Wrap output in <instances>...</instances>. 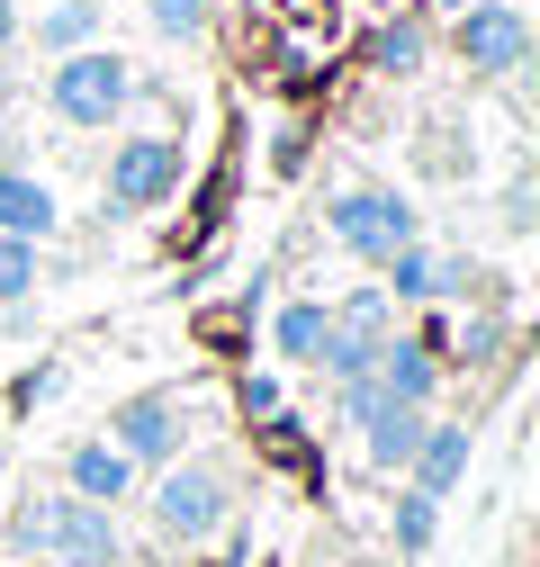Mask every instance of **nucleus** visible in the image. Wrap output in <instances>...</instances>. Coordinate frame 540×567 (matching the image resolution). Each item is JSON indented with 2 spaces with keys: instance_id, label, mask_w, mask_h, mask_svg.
I'll return each mask as SVG.
<instances>
[{
  "instance_id": "nucleus-3",
  "label": "nucleus",
  "mask_w": 540,
  "mask_h": 567,
  "mask_svg": "<svg viewBox=\"0 0 540 567\" xmlns=\"http://www.w3.org/2000/svg\"><path fill=\"white\" fill-rule=\"evenodd\" d=\"M145 514H154V540H172V549L217 540V532L235 523V468H226V460H198V451H180L172 468H154Z\"/></svg>"
},
{
  "instance_id": "nucleus-14",
  "label": "nucleus",
  "mask_w": 540,
  "mask_h": 567,
  "mask_svg": "<svg viewBox=\"0 0 540 567\" xmlns=\"http://www.w3.org/2000/svg\"><path fill=\"white\" fill-rule=\"evenodd\" d=\"M424 54H433V19L424 10H387L370 28V73H387V82H415Z\"/></svg>"
},
{
  "instance_id": "nucleus-11",
  "label": "nucleus",
  "mask_w": 540,
  "mask_h": 567,
  "mask_svg": "<svg viewBox=\"0 0 540 567\" xmlns=\"http://www.w3.org/2000/svg\"><path fill=\"white\" fill-rule=\"evenodd\" d=\"M468 451H478V433H468L459 414H433V423H424V442H415V460H405V486H424L433 505H450L459 477H468Z\"/></svg>"
},
{
  "instance_id": "nucleus-23",
  "label": "nucleus",
  "mask_w": 540,
  "mask_h": 567,
  "mask_svg": "<svg viewBox=\"0 0 540 567\" xmlns=\"http://www.w3.org/2000/svg\"><path fill=\"white\" fill-rule=\"evenodd\" d=\"M54 388H63V370H54V361H37V370L19 379V414H37V405H45Z\"/></svg>"
},
{
  "instance_id": "nucleus-10",
  "label": "nucleus",
  "mask_w": 540,
  "mask_h": 567,
  "mask_svg": "<svg viewBox=\"0 0 540 567\" xmlns=\"http://www.w3.org/2000/svg\"><path fill=\"white\" fill-rule=\"evenodd\" d=\"M135 486H145V468H135L108 433H91V442H73V451H63V495H82V505H126V495Z\"/></svg>"
},
{
  "instance_id": "nucleus-9",
  "label": "nucleus",
  "mask_w": 540,
  "mask_h": 567,
  "mask_svg": "<svg viewBox=\"0 0 540 567\" xmlns=\"http://www.w3.org/2000/svg\"><path fill=\"white\" fill-rule=\"evenodd\" d=\"M442 379H450V361H442L433 333H387L378 361H370V388L387 405H442Z\"/></svg>"
},
{
  "instance_id": "nucleus-25",
  "label": "nucleus",
  "mask_w": 540,
  "mask_h": 567,
  "mask_svg": "<svg viewBox=\"0 0 540 567\" xmlns=\"http://www.w3.org/2000/svg\"><path fill=\"white\" fill-rule=\"evenodd\" d=\"M0 163H19V135H10V91H0Z\"/></svg>"
},
{
  "instance_id": "nucleus-15",
  "label": "nucleus",
  "mask_w": 540,
  "mask_h": 567,
  "mask_svg": "<svg viewBox=\"0 0 540 567\" xmlns=\"http://www.w3.org/2000/svg\"><path fill=\"white\" fill-rule=\"evenodd\" d=\"M324 342H333V307H324V298H289V307H270V351H280L289 370H315V361H324Z\"/></svg>"
},
{
  "instance_id": "nucleus-5",
  "label": "nucleus",
  "mask_w": 540,
  "mask_h": 567,
  "mask_svg": "<svg viewBox=\"0 0 540 567\" xmlns=\"http://www.w3.org/2000/svg\"><path fill=\"white\" fill-rule=\"evenodd\" d=\"M180 135H117L108 145V172H100V217H154V207L180 198Z\"/></svg>"
},
{
  "instance_id": "nucleus-1",
  "label": "nucleus",
  "mask_w": 540,
  "mask_h": 567,
  "mask_svg": "<svg viewBox=\"0 0 540 567\" xmlns=\"http://www.w3.org/2000/svg\"><path fill=\"white\" fill-rule=\"evenodd\" d=\"M10 549H37V558H54V567H117V558H126V532H117L108 505H82V495L45 486V495H19Z\"/></svg>"
},
{
  "instance_id": "nucleus-13",
  "label": "nucleus",
  "mask_w": 540,
  "mask_h": 567,
  "mask_svg": "<svg viewBox=\"0 0 540 567\" xmlns=\"http://www.w3.org/2000/svg\"><path fill=\"white\" fill-rule=\"evenodd\" d=\"M424 423H433V405H370L352 433H361V451H370V468L378 477H405V460H415V442H424Z\"/></svg>"
},
{
  "instance_id": "nucleus-24",
  "label": "nucleus",
  "mask_w": 540,
  "mask_h": 567,
  "mask_svg": "<svg viewBox=\"0 0 540 567\" xmlns=\"http://www.w3.org/2000/svg\"><path fill=\"white\" fill-rule=\"evenodd\" d=\"M28 45V19H19V0H0V63H10Z\"/></svg>"
},
{
  "instance_id": "nucleus-20",
  "label": "nucleus",
  "mask_w": 540,
  "mask_h": 567,
  "mask_svg": "<svg viewBox=\"0 0 540 567\" xmlns=\"http://www.w3.org/2000/svg\"><path fill=\"white\" fill-rule=\"evenodd\" d=\"M505 351H513V324H505V316H468V333L442 351V361H459V370H496Z\"/></svg>"
},
{
  "instance_id": "nucleus-22",
  "label": "nucleus",
  "mask_w": 540,
  "mask_h": 567,
  "mask_svg": "<svg viewBox=\"0 0 540 567\" xmlns=\"http://www.w3.org/2000/svg\"><path fill=\"white\" fill-rule=\"evenodd\" d=\"M235 405H243V423H270V414H289V388L270 379V370H243L235 379Z\"/></svg>"
},
{
  "instance_id": "nucleus-8",
  "label": "nucleus",
  "mask_w": 540,
  "mask_h": 567,
  "mask_svg": "<svg viewBox=\"0 0 540 567\" xmlns=\"http://www.w3.org/2000/svg\"><path fill=\"white\" fill-rule=\"evenodd\" d=\"M108 442L135 460V468H172L180 451H189V405L172 396V388H145V396H126V405H108Z\"/></svg>"
},
{
  "instance_id": "nucleus-16",
  "label": "nucleus",
  "mask_w": 540,
  "mask_h": 567,
  "mask_svg": "<svg viewBox=\"0 0 540 567\" xmlns=\"http://www.w3.org/2000/svg\"><path fill=\"white\" fill-rule=\"evenodd\" d=\"M100 37H108V0H45V10H37V54L45 63L54 54H82Z\"/></svg>"
},
{
  "instance_id": "nucleus-12",
  "label": "nucleus",
  "mask_w": 540,
  "mask_h": 567,
  "mask_svg": "<svg viewBox=\"0 0 540 567\" xmlns=\"http://www.w3.org/2000/svg\"><path fill=\"white\" fill-rule=\"evenodd\" d=\"M54 226H63V198L45 189V172H37V163H0V235L45 244Z\"/></svg>"
},
{
  "instance_id": "nucleus-27",
  "label": "nucleus",
  "mask_w": 540,
  "mask_h": 567,
  "mask_svg": "<svg viewBox=\"0 0 540 567\" xmlns=\"http://www.w3.org/2000/svg\"><path fill=\"white\" fill-rule=\"evenodd\" d=\"M0 567H19V558H10V549H0Z\"/></svg>"
},
{
  "instance_id": "nucleus-19",
  "label": "nucleus",
  "mask_w": 540,
  "mask_h": 567,
  "mask_svg": "<svg viewBox=\"0 0 540 567\" xmlns=\"http://www.w3.org/2000/svg\"><path fill=\"white\" fill-rule=\"evenodd\" d=\"M37 279H45V244L0 235V307H28V298H37Z\"/></svg>"
},
{
  "instance_id": "nucleus-17",
  "label": "nucleus",
  "mask_w": 540,
  "mask_h": 567,
  "mask_svg": "<svg viewBox=\"0 0 540 567\" xmlns=\"http://www.w3.org/2000/svg\"><path fill=\"white\" fill-rule=\"evenodd\" d=\"M387 532H396V558H424L433 540H442V505L424 486H396V514H387Z\"/></svg>"
},
{
  "instance_id": "nucleus-4",
  "label": "nucleus",
  "mask_w": 540,
  "mask_h": 567,
  "mask_svg": "<svg viewBox=\"0 0 540 567\" xmlns=\"http://www.w3.org/2000/svg\"><path fill=\"white\" fill-rule=\"evenodd\" d=\"M324 235L343 244L352 261L378 270L396 244H415V235H424V217H415V198H405L396 181H343V189L324 198Z\"/></svg>"
},
{
  "instance_id": "nucleus-26",
  "label": "nucleus",
  "mask_w": 540,
  "mask_h": 567,
  "mask_svg": "<svg viewBox=\"0 0 540 567\" xmlns=\"http://www.w3.org/2000/svg\"><path fill=\"white\" fill-rule=\"evenodd\" d=\"M424 10H433V19H459V10H478V0H424Z\"/></svg>"
},
{
  "instance_id": "nucleus-2",
  "label": "nucleus",
  "mask_w": 540,
  "mask_h": 567,
  "mask_svg": "<svg viewBox=\"0 0 540 567\" xmlns=\"http://www.w3.org/2000/svg\"><path fill=\"white\" fill-rule=\"evenodd\" d=\"M135 91H145V73L100 37V45H82V54H54L45 63V117L54 126H73V135H100V126H117L126 109H135Z\"/></svg>"
},
{
  "instance_id": "nucleus-7",
  "label": "nucleus",
  "mask_w": 540,
  "mask_h": 567,
  "mask_svg": "<svg viewBox=\"0 0 540 567\" xmlns=\"http://www.w3.org/2000/svg\"><path fill=\"white\" fill-rule=\"evenodd\" d=\"M378 289H387V307H468L478 298V261L415 235V244H396L378 261Z\"/></svg>"
},
{
  "instance_id": "nucleus-21",
  "label": "nucleus",
  "mask_w": 540,
  "mask_h": 567,
  "mask_svg": "<svg viewBox=\"0 0 540 567\" xmlns=\"http://www.w3.org/2000/svg\"><path fill=\"white\" fill-rule=\"evenodd\" d=\"M324 307H333V324H343V333H396L387 289H352V298H324Z\"/></svg>"
},
{
  "instance_id": "nucleus-18",
  "label": "nucleus",
  "mask_w": 540,
  "mask_h": 567,
  "mask_svg": "<svg viewBox=\"0 0 540 567\" xmlns=\"http://www.w3.org/2000/svg\"><path fill=\"white\" fill-rule=\"evenodd\" d=\"M145 19H154V37H163V45H208L217 0H145Z\"/></svg>"
},
{
  "instance_id": "nucleus-6",
  "label": "nucleus",
  "mask_w": 540,
  "mask_h": 567,
  "mask_svg": "<svg viewBox=\"0 0 540 567\" xmlns=\"http://www.w3.org/2000/svg\"><path fill=\"white\" fill-rule=\"evenodd\" d=\"M450 54L468 82H513L531 63V10L522 0H478V10L450 19Z\"/></svg>"
}]
</instances>
